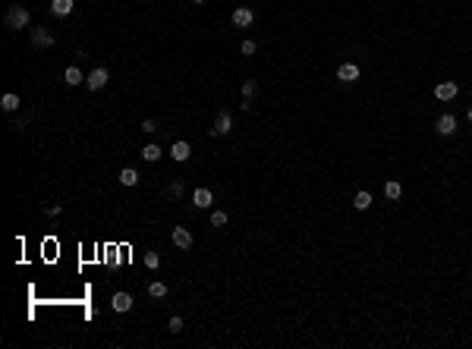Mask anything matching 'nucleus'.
I'll return each instance as SVG.
<instances>
[{
  "mask_svg": "<svg viewBox=\"0 0 472 349\" xmlns=\"http://www.w3.org/2000/svg\"><path fill=\"white\" fill-rule=\"evenodd\" d=\"M384 195H387L390 201H400V195H403V186H400L397 180H390L387 186H384Z\"/></svg>",
  "mask_w": 472,
  "mask_h": 349,
  "instance_id": "obj_20",
  "label": "nucleus"
},
{
  "mask_svg": "<svg viewBox=\"0 0 472 349\" xmlns=\"http://www.w3.org/2000/svg\"><path fill=\"white\" fill-rule=\"evenodd\" d=\"M189 155H192L189 142H173V148H170V157L173 160H189Z\"/></svg>",
  "mask_w": 472,
  "mask_h": 349,
  "instance_id": "obj_12",
  "label": "nucleus"
},
{
  "mask_svg": "<svg viewBox=\"0 0 472 349\" xmlns=\"http://www.w3.org/2000/svg\"><path fill=\"white\" fill-rule=\"evenodd\" d=\"M195 3H205V0H195Z\"/></svg>",
  "mask_w": 472,
  "mask_h": 349,
  "instance_id": "obj_30",
  "label": "nucleus"
},
{
  "mask_svg": "<svg viewBox=\"0 0 472 349\" xmlns=\"http://www.w3.org/2000/svg\"><path fill=\"white\" fill-rule=\"evenodd\" d=\"M161 155H164V151H161V145H154V142H148L142 148V157L145 160H161Z\"/></svg>",
  "mask_w": 472,
  "mask_h": 349,
  "instance_id": "obj_19",
  "label": "nucleus"
},
{
  "mask_svg": "<svg viewBox=\"0 0 472 349\" xmlns=\"http://www.w3.org/2000/svg\"><path fill=\"white\" fill-rule=\"evenodd\" d=\"M233 129V116L227 114V110H220L217 116H214V126H211V135H227Z\"/></svg>",
  "mask_w": 472,
  "mask_h": 349,
  "instance_id": "obj_3",
  "label": "nucleus"
},
{
  "mask_svg": "<svg viewBox=\"0 0 472 349\" xmlns=\"http://www.w3.org/2000/svg\"><path fill=\"white\" fill-rule=\"evenodd\" d=\"M76 6V0H50V13L54 16H70Z\"/></svg>",
  "mask_w": 472,
  "mask_h": 349,
  "instance_id": "obj_11",
  "label": "nucleus"
},
{
  "mask_svg": "<svg viewBox=\"0 0 472 349\" xmlns=\"http://www.w3.org/2000/svg\"><path fill=\"white\" fill-rule=\"evenodd\" d=\"M139 183V170H132V167H123L120 170V186H126V189H129V186H135Z\"/></svg>",
  "mask_w": 472,
  "mask_h": 349,
  "instance_id": "obj_14",
  "label": "nucleus"
},
{
  "mask_svg": "<svg viewBox=\"0 0 472 349\" xmlns=\"http://www.w3.org/2000/svg\"><path fill=\"white\" fill-rule=\"evenodd\" d=\"M353 208H356V211H368V208H372V192H356Z\"/></svg>",
  "mask_w": 472,
  "mask_h": 349,
  "instance_id": "obj_18",
  "label": "nucleus"
},
{
  "mask_svg": "<svg viewBox=\"0 0 472 349\" xmlns=\"http://www.w3.org/2000/svg\"><path fill=\"white\" fill-rule=\"evenodd\" d=\"M110 305H114V311H129L132 309V296L129 293H114Z\"/></svg>",
  "mask_w": 472,
  "mask_h": 349,
  "instance_id": "obj_10",
  "label": "nucleus"
},
{
  "mask_svg": "<svg viewBox=\"0 0 472 349\" xmlns=\"http://www.w3.org/2000/svg\"><path fill=\"white\" fill-rule=\"evenodd\" d=\"M170 239H173V245H176V249H192V233H189L186 227H173Z\"/></svg>",
  "mask_w": 472,
  "mask_h": 349,
  "instance_id": "obj_6",
  "label": "nucleus"
},
{
  "mask_svg": "<svg viewBox=\"0 0 472 349\" xmlns=\"http://www.w3.org/2000/svg\"><path fill=\"white\" fill-rule=\"evenodd\" d=\"M457 91H460L457 82H441V85L434 88V98H437V101H450V98H457Z\"/></svg>",
  "mask_w": 472,
  "mask_h": 349,
  "instance_id": "obj_8",
  "label": "nucleus"
},
{
  "mask_svg": "<svg viewBox=\"0 0 472 349\" xmlns=\"http://www.w3.org/2000/svg\"><path fill=\"white\" fill-rule=\"evenodd\" d=\"M107 79H110V73L104 70V66H94V70H91L88 76H85V82H88V88H91V91L104 88V85H107Z\"/></svg>",
  "mask_w": 472,
  "mask_h": 349,
  "instance_id": "obj_2",
  "label": "nucleus"
},
{
  "mask_svg": "<svg viewBox=\"0 0 472 349\" xmlns=\"http://www.w3.org/2000/svg\"><path fill=\"white\" fill-rule=\"evenodd\" d=\"M192 201H195V208H211V189H195Z\"/></svg>",
  "mask_w": 472,
  "mask_h": 349,
  "instance_id": "obj_16",
  "label": "nucleus"
},
{
  "mask_svg": "<svg viewBox=\"0 0 472 349\" xmlns=\"http://www.w3.org/2000/svg\"><path fill=\"white\" fill-rule=\"evenodd\" d=\"M337 79H340V82H346V85H349V82H356V79H359V66H356V63H343L340 70H337Z\"/></svg>",
  "mask_w": 472,
  "mask_h": 349,
  "instance_id": "obj_9",
  "label": "nucleus"
},
{
  "mask_svg": "<svg viewBox=\"0 0 472 349\" xmlns=\"http://www.w3.org/2000/svg\"><path fill=\"white\" fill-rule=\"evenodd\" d=\"M167 327H170V334H179V330H183V318H176V314H173Z\"/></svg>",
  "mask_w": 472,
  "mask_h": 349,
  "instance_id": "obj_25",
  "label": "nucleus"
},
{
  "mask_svg": "<svg viewBox=\"0 0 472 349\" xmlns=\"http://www.w3.org/2000/svg\"><path fill=\"white\" fill-rule=\"evenodd\" d=\"M6 25H10V29H25V25H29V10L13 3L10 10H6Z\"/></svg>",
  "mask_w": 472,
  "mask_h": 349,
  "instance_id": "obj_1",
  "label": "nucleus"
},
{
  "mask_svg": "<svg viewBox=\"0 0 472 349\" xmlns=\"http://www.w3.org/2000/svg\"><path fill=\"white\" fill-rule=\"evenodd\" d=\"M0 107H3L6 114H16V110H19V95H16V91H6V95L0 98Z\"/></svg>",
  "mask_w": 472,
  "mask_h": 349,
  "instance_id": "obj_13",
  "label": "nucleus"
},
{
  "mask_svg": "<svg viewBox=\"0 0 472 349\" xmlns=\"http://www.w3.org/2000/svg\"><path fill=\"white\" fill-rule=\"evenodd\" d=\"M148 293L154 296V299H164V296H167V286H164V283H161V280H154V283L148 286Z\"/></svg>",
  "mask_w": 472,
  "mask_h": 349,
  "instance_id": "obj_21",
  "label": "nucleus"
},
{
  "mask_svg": "<svg viewBox=\"0 0 472 349\" xmlns=\"http://www.w3.org/2000/svg\"><path fill=\"white\" fill-rule=\"evenodd\" d=\"M142 129H145V132H154V129H158V123H154V120H145Z\"/></svg>",
  "mask_w": 472,
  "mask_h": 349,
  "instance_id": "obj_27",
  "label": "nucleus"
},
{
  "mask_svg": "<svg viewBox=\"0 0 472 349\" xmlns=\"http://www.w3.org/2000/svg\"><path fill=\"white\" fill-rule=\"evenodd\" d=\"M145 268L158 271V268H161V255H158V252H145Z\"/></svg>",
  "mask_w": 472,
  "mask_h": 349,
  "instance_id": "obj_22",
  "label": "nucleus"
},
{
  "mask_svg": "<svg viewBox=\"0 0 472 349\" xmlns=\"http://www.w3.org/2000/svg\"><path fill=\"white\" fill-rule=\"evenodd\" d=\"M255 95H258V85H255L252 79H246L243 82V107H249V101H252Z\"/></svg>",
  "mask_w": 472,
  "mask_h": 349,
  "instance_id": "obj_17",
  "label": "nucleus"
},
{
  "mask_svg": "<svg viewBox=\"0 0 472 349\" xmlns=\"http://www.w3.org/2000/svg\"><path fill=\"white\" fill-rule=\"evenodd\" d=\"M60 211H63V208H60V205H47V214H50V217H57V214H60Z\"/></svg>",
  "mask_w": 472,
  "mask_h": 349,
  "instance_id": "obj_28",
  "label": "nucleus"
},
{
  "mask_svg": "<svg viewBox=\"0 0 472 349\" xmlns=\"http://www.w3.org/2000/svg\"><path fill=\"white\" fill-rule=\"evenodd\" d=\"M170 195H173V198H183V180H173V183H170Z\"/></svg>",
  "mask_w": 472,
  "mask_h": 349,
  "instance_id": "obj_24",
  "label": "nucleus"
},
{
  "mask_svg": "<svg viewBox=\"0 0 472 349\" xmlns=\"http://www.w3.org/2000/svg\"><path fill=\"white\" fill-rule=\"evenodd\" d=\"M32 44H35V47H50V44H54V35H50L47 29H38V25H35V29H32Z\"/></svg>",
  "mask_w": 472,
  "mask_h": 349,
  "instance_id": "obj_7",
  "label": "nucleus"
},
{
  "mask_svg": "<svg viewBox=\"0 0 472 349\" xmlns=\"http://www.w3.org/2000/svg\"><path fill=\"white\" fill-rule=\"evenodd\" d=\"M239 50H243L246 57H252L255 50H258V44H255V41H243V47H239Z\"/></svg>",
  "mask_w": 472,
  "mask_h": 349,
  "instance_id": "obj_26",
  "label": "nucleus"
},
{
  "mask_svg": "<svg viewBox=\"0 0 472 349\" xmlns=\"http://www.w3.org/2000/svg\"><path fill=\"white\" fill-rule=\"evenodd\" d=\"M434 129H437V135H453V132H457V116H453V114H444V116H437Z\"/></svg>",
  "mask_w": 472,
  "mask_h": 349,
  "instance_id": "obj_5",
  "label": "nucleus"
},
{
  "mask_svg": "<svg viewBox=\"0 0 472 349\" xmlns=\"http://www.w3.org/2000/svg\"><path fill=\"white\" fill-rule=\"evenodd\" d=\"M466 116H469V123H472V107H469V114H466Z\"/></svg>",
  "mask_w": 472,
  "mask_h": 349,
  "instance_id": "obj_29",
  "label": "nucleus"
},
{
  "mask_svg": "<svg viewBox=\"0 0 472 349\" xmlns=\"http://www.w3.org/2000/svg\"><path fill=\"white\" fill-rule=\"evenodd\" d=\"M63 79H66V85H79V82H85V76H82V70H79V66H66Z\"/></svg>",
  "mask_w": 472,
  "mask_h": 349,
  "instance_id": "obj_15",
  "label": "nucleus"
},
{
  "mask_svg": "<svg viewBox=\"0 0 472 349\" xmlns=\"http://www.w3.org/2000/svg\"><path fill=\"white\" fill-rule=\"evenodd\" d=\"M252 19H255V13L249 10V6H236L233 16H230V22H233L236 29H246V25H252Z\"/></svg>",
  "mask_w": 472,
  "mask_h": 349,
  "instance_id": "obj_4",
  "label": "nucleus"
},
{
  "mask_svg": "<svg viewBox=\"0 0 472 349\" xmlns=\"http://www.w3.org/2000/svg\"><path fill=\"white\" fill-rule=\"evenodd\" d=\"M211 224H214V227H227V214H224V211H214V214H211Z\"/></svg>",
  "mask_w": 472,
  "mask_h": 349,
  "instance_id": "obj_23",
  "label": "nucleus"
}]
</instances>
